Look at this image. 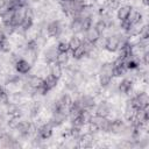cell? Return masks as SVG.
<instances>
[{"label": "cell", "mask_w": 149, "mask_h": 149, "mask_svg": "<svg viewBox=\"0 0 149 149\" xmlns=\"http://www.w3.org/2000/svg\"><path fill=\"white\" fill-rule=\"evenodd\" d=\"M3 88H5V87H3V86H2V85H1V84H0V92H1V91H2V90H3Z\"/></svg>", "instance_id": "484cf974"}, {"label": "cell", "mask_w": 149, "mask_h": 149, "mask_svg": "<svg viewBox=\"0 0 149 149\" xmlns=\"http://www.w3.org/2000/svg\"><path fill=\"white\" fill-rule=\"evenodd\" d=\"M13 68L15 70V72L17 74H22V76H26V74H29L31 69H33V64H30L26 58L23 57H19L14 64H13Z\"/></svg>", "instance_id": "5b68a950"}, {"label": "cell", "mask_w": 149, "mask_h": 149, "mask_svg": "<svg viewBox=\"0 0 149 149\" xmlns=\"http://www.w3.org/2000/svg\"><path fill=\"white\" fill-rule=\"evenodd\" d=\"M57 54H58V51H57L56 44L48 47V48L44 50V52H43L44 63H45L47 65H49V64H51V63L56 62V57H57Z\"/></svg>", "instance_id": "4fadbf2b"}, {"label": "cell", "mask_w": 149, "mask_h": 149, "mask_svg": "<svg viewBox=\"0 0 149 149\" xmlns=\"http://www.w3.org/2000/svg\"><path fill=\"white\" fill-rule=\"evenodd\" d=\"M106 3H107V5H109L112 9H113L114 7H116V8H118V6L120 5L118 0H106Z\"/></svg>", "instance_id": "603a6c76"}, {"label": "cell", "mask_w": 149, "mask_h": 149, "mask_svg": "<svg viewBox=\"0 0 149 149\" xmlns=\"http://www.w3.org/2000/svg\"><path fill=\"white\" fill-rule=\"evenodd\" d=\"M54 126L49 122V121H45L43 123H41L38 127H37V130H36V137L41 139L42 141H47L49 139H51L52 134H54Z\"/></svg>", "instance_id": "277c9868"}, {"label": "cell", "mask_w": 149, "mask_h": 149, "mask_svg": "<svg viewBox=\"0 0 149 149\" xmlns=\"http://www.w3.org/2000/svg\"><path fill=\"white\" fill-rule=\"evenodd\" d=\"M68 43H69L70 51H72V50H74V49H77L79 45H81V44H83V40H81V38H80L78 35L72 34V35H71V37L69 38Z\"/></svg>", "instance_id": "ac0fdd59"}, {"label": "cell", "mask_w": 149, "mask_h": 149, "mask_svg": "<svg viewBox=\"0 0 149 149\" xmlns=\"http://www.w3.org/2000/svg\"><path fill=\"white\" fill-rule=\"evenodd\" d=\"M134 84H135L134 78L122 77V79L116 84V91L120 94L130 95V93L134 92Z\"/></svg>", "instance_id": "3957f363"}, {"label": "cell", "mask_w": 149, "mask_h": 149, "mask_svg": "<svg viewBox=\"0 0 149 149\" xmlns=\"http://www.w3.org/2000/svg\"><path fill=\"white\" fill-rule=\"evenodd\" d=\"M94 141H95V134H93L88 130L85 133H81L77 140L78 148H91V147H93Z\"/></svg>", "instance_id": "52a82bcc"}, {"label": "cell", "mask_w": 149, "mask_h": 149, "mask_svg": "<svg viewBox=\"0 0 149 149\" xmlns=\"http://www.w3.org/2000/svg\"><path fill=\"white\" fill-rule=\"evenodd\" d=\"M143 19L144 17H143L142 12L139 10V9H135L133 7V9H132V12H130V14H129V16L127 19V22L129 23V26H134V24L142 23L143 22Z\"/></svg>", "instance_id": "5bb4252c"}, {"label": "cell", "mask_w": 149, "mask_h": 149, "mask_svg": "<svg viewBox=\"0 0 149 149\" xmlns=\"http://www.w3.org/2000/svg\"><path fill=\"white\" fill-rule=\"evenodd\" d=\"M83 34H84V40L83 41H85V42H87L90 44H95L102 37V34L93 24L90 28H87Z\"/></svg>", "instance_id": "8992f818"}, {"label": "cell", "mask_w": 149, "mask_h": 149, "mask_svg": "<svg viewBox=\"0 0 149 149\" xmlns=\"http://www.w3.org/2000/svg\"><path fill=\"white\" fill-rule=\"evenodd\" d=\"M140 3H142L144 7H148V5H149V0H140Z\"/></svg>", "instance_id": "d4e9b609"}, {"label": "cell", "mask_w": 149, "mask_h": 149, "mask_svg": "<svg viewBox=\"0 0 149 149\" xmlns=\"http://www.w3.org/2000/svg\"><path fill=\"white\" fill-rule=\"evenodd\" d=\"M6 41H8V35L6 34V31L3 30V28L0 27V44L5 43Z\"/></svg>", "instance_id": "7402d4cb"}, {"label": "cell", "mask_w": 149, "mask_h": 149, "mask_svg": "<svg viewBox=\"0 0 149 149\" xmlns=\"http://www.w3.org/2000/svg\"><path fill=\"white\" fill-rule=\"evenodd\" d=\"M133 9V5L130 3H122V5H119L118 8H116V13H115V16H116V20L119 22H122V21H126L130 14Z\"/></svg>", "instance_id": "8fae6325"}, {"label": "cell", "mask_w": 149, "mask_h": 149, "mask_svg": "<svg viewBox=\"0 0 149 149\" xmlns=\"http://www.w3.org/2000/svg\"><path fill=\"white\" fill-rule=\"evenodd\" d=\"M69 30L71 31V34H74V35H79V34H83L84 33V26H83V19H80L79 16H72L70 22H69V26H68Z\"/></svg>", "instance_id": "30bf717a"}, {"label": "cell", "mask_w": 149, "mask_h": 149, "mask_svg": "<svg viewBox=\"0 0 149 149\" xmlns=\"http://www.w3.org/2000/svg\"><path fill=\"white\" fill-rule=\"evenodd\" d=\"M127 38L128 37L122 33H111L108 36L104 38V50H106L109 54H114L118 51L121 43Z\"/></svg>", "instance_id": "6da1fadb"}, {"label": "cell", "mask_w": 149, "mask_h": 149, "mask_svg": "<svg viewBox=\"0 0 149 149\" xmlns=\"http://www.w3.org/2000/svg\"><path fill=\"white\" fill-rule=\"evenodd\" d=\"M57 51L58 52H70V48H69V43L65 40H59L56 44Z\"/></svg>", "instance_id": "ffe728a7"}, {"label": "cell", "mask_w": 149, "mask_h": 149, "mask_svg": "<svg viewBox=\"0 0 149 149\" xmlns=\"http://www.w3.org/2000/svg\"><path fill=\"white\" fill-rule=\"evenodd\" d=\"M111 109H112V104L108 102L107 100H101L100 102H97V104H95V107L93 108V112H94V114H97V115L105 116V118H109Z\"/></svg>", "instance_id": "9c48e42d"}, {"label": "cell", "mask_w": 149, "mask_h": 149, "mask_svg": "<svg viewBox=\"0 0 149 149\" xmlns=\"http://www.w3.org/2000/svg\"><path fill=\"white\" fill-rule=\"evenodd\" d=\"M0 70H1V63H0Z\"/></svg>", "instance_id": "4316f807"}, {"label": "cell", "mask_w": 149, "mask_h": 149, "mask_svg": "<svg viewBox=\"0 0 149 149\" xmlns=\"http://www.w3.org/2000/svg\"><path fill=\"white\" fill-rule=\"evenodd\" d=\"M56 62L62 66H65L70 62V54L69 52H58L56 57Z\"/></svg>", "instance_id": "d6986e66"}, {"label": "cell", "mask_w": 149, "mask_h": 149, "mask_svg": "<svg viewBox=\"0 0 149 149\" xmlns=\"http://www.w3.org/2000/svg\"><path fill=\"white\" fill-rule=\"evenodd\" d=\"M6 6H7V1L6 0H0V12L6 8Z\"/></svg>", "instance_id": "cb8c5ba5"}, {"label": "cell", "mask_w": 149, "mask_h": 149, "mask_svg": "<svg viewBox=\"0 0 149 149\" xmlns=\"http://www.w3.org/2000/svg\"><path fill=\"white\" fill-rule=\"evenodd\" d=\"M127 69L125 65V61L115 58L113 61V78H122L127 73Z\"/></svg>", "instance_id": "7c38bea8"}, {"label": "cell", "mask_w": 149, "mask_h": 149, "mask_svg": "<svg viewBox=\"0 0 149 149\" xmlns=\"http://www.w3.org/2000/svg\"><path fill=\"white\" fill-rule=\"evenodd\" d=\"M70 52H71V56H70V57H72V59L76 61V62L83 61V59L86 58V56H87L86 45H85L84 43H83L81 45H79L77 49H74V50H72V51H70Z\"/></svg>", "instance_id": "9a60e30c"}, {"label": "cell", "mask_w": 149, "mask_h": 149, "mask_svg": "<svg viewBox=\"0 0 149 149\" xmlns=\"http://www.w3.org/2000/svg\"><path fill=\"white\" fill-rule=\"evenodd\" d=\"M8 102H9V92H8L6 88H3V90L0 92V105L5 106V105H7Z\"/></svg>", "instance_id": "44dd1931"}, {"label": "cell", "mask_w": 149, "mask_h": 149, "mask_svg": "<svg viewBox=\"0 0 149 149\" xmlns=\"http://www.w3.org/2000/svg\"><path fill=\"white\" fill-rule=\"evenodd\" d=\"M43 78H44V87L48 90V92H50V91H52V90H55V88L57 87L59 79L55 78V77L51 76L50 73H47Z\"/></svg>", "instance_id": "e0dca14e"}, {"label": "cell", "mask_w": 149, "mask_h": 149, "mask_svg": "<svg viewBox=\"0 0 149 149\" xmlns=\"http://www.w3.org/2000/svg\"><path fill=\"white\" fill-rule=\"evenodd\" d=\"M49 66V73L51 76H54L57 79H61L63 77V72H64V66H62L61 64H58L57 62H54L51 64L48 65Z\"/></svg>", "instance_id": "2e32d148"}, {"label": "cell", "mask_w": 149, "mask_h": 149, "mask_svg": "<svg viewBox=\"0 0 149 149\" xmlns=\"http://www.w3.org/2000/svg\"><path fill=\"white\" fill-rule=\"evenodd\" d=\"M64 28L65 27H64L62 20H59V19H52L44 27L45 36H48L49 38H59L64 34Z\"/></svg>", "instance_id": "7a4b0ae2"}, {"label": "cell", "mask_w": 149, "mask_h": 149, "mask_svg": "<svg viewBox=\"0 0 149 149\" xmlns=\"http://www.w3.org/2000/svg\"><path fill=\"white\" fill-rule=\"evenodd\" d=\"M127 128L126 122L119 116V118H114L111 119V125H109V133L115 134V135H121L125 133Z\"/></svg>", "instance_id": "ba28073f"}]
</instances>
